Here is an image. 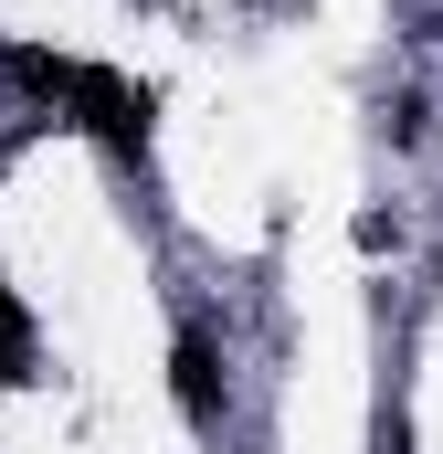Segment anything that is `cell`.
Segmentation results:
<instances>
[{
    "mask_svg": "<svg viewBox=\"0 0 443 454\" xmlns=\"http://www.w3.org/2000/svg\"><path fill=\"white\" fill-rule=\"evenodd\" d=\"M169 402H180V423H222L232 370H222V339H212V328H180V339H169Z\"/></svg>",
    "mask_w": 443,
    "mask_h": 454,
    "instance_id": "cell-2",
    "label": "cell"
},
{
    "mask_svg": "<svg viewBox=\"0 0 443 454\" xmlns=\"http://www.w3.org/2000/svg\"><path fill=\"white\" fill-rule=\"evenodd\" d=\"M32 359H43V348H32V317H21V296L0 286V370H11V380H32Z\"/></svg>",
    "mask_w": 443,
    "mask_h": 454,
    "instance_id": "cell-3",
    "label": "cell"
},
{
    "mask_svg": "<svg viewBox=\"0 0 443 454\" xmlns=\"http://www.w3.org/2000/svg\"><path fill=\"white\" fill-rule=\"evenodd\" d=\"M0 74L32 85V96H53V106H74V127H96L116 159H148V127H159L148 85H127L106 64H64V53H0Z\"/></svg>",
    "mask_w": 443,
    "mask_h": 454,
    "instance_id": "cell-1",
    "label": "cell"
},
{
    "mask_svg": "<svg viewBox=\"0 0 443 454\" xmlns=\"http://www.w3.org/2000/svg\"><path fill=\"white\" fill-rule=\"evenodd\" d=\"M0 391H21V380H11V370H0Z\"/></svg>",
    "mask_w": 443,
    "mask_h": 454,
    "instance_id": "cell-4",
    "label": "cell"
}]
</instances>
